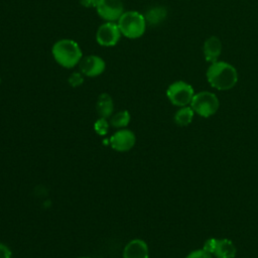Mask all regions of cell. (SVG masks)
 I'll return each mask as SVG.
<instances>
[{
    "label": "cell",
    "mask_w": 258,
    "mask_h": 258,
    "mask_svg": "<svg viewBox=\"0 0 258 258\" xmlns=\"http://www.w3.org/2000/svg\"><path fill=\"white\" fill-rule=\"evenodd\" d=\"M96 10L105 21L116 22L124 13V6L121 0H99Z\"/></svg>",
    "instance_id": "ba28073f"
},
{
    "label": "cell",
    "mask_w": 258,
    "mask_h": 258,
    "mask_svg": "<svg viewBox=\"0 0 258 258\" xmlns=\"http://www.w3.org/2000/svg\"><path fill=\"white\" fill-rule=\"evenodd\" d=\"M78 258H90V257H85V256H82V257H78Z\"/></svg>",
    "instance_id": "7402d4cb"
},
{
    "label": "cell",
    "mask_w": 258,
    "mask_h": 258,
    "mask_svg": "<svg viewBox=\"0 0 258 258\" xmlns=\"http://www.w3.org/2000/svg\"><path fill=\"white\" fill-rule=\"evenodd\" d=\"M80 72L90 78L98 77L102 75L106 69L105 60L96 54H89L85 57H82L81 61L79 62Z\"/></svg>",
    "instance_id": "9c48e42d"
},
{
    "label": "cell",
    "mask_w": 258,
    "mask_h": 258,
    "mask_svg": "<svg viewBox=\"0 0 258 258\" xmlns=\"http://www.w3.org/2000/svg\"><path fill=\"white\" fill-rule=\"evenodd\" d=\"M194 95L192 87L183 81L172 83L166 90L168 100L172 105L177 107H184L190 104Z\"/></svg>",
    "instance_id": "5b68a950"
},
{
    "label": "cell",
    "mask_w": 258,
    "mask_h": 258,
    "mask_svg": "<svg viewBox=\"0 0 258 258\" xmlns=\"http://www.w3.org/2000/svg\"><path fill=\"white\" fill-rule=\"evenodd\" d=\"M121 32L117 22L106 21L101 24L96 32V40L102 46H114L121 37Z\"/></svg>",
    "instance_id": "52a82bcc"
},
{
    "label": "cell",
    "mask_w": 258,
    "mask_h": 258,
    "mask_svg": "<svg viewBox=\"0 0 258 258\" xmlns=\"http://www.w3.org/2000/svg\"><path fill=\"white\" fill-rule=\"evenodd\" d=\"M0 258H12L11 250L3 243H0Z\"/></svg>",
    "instance_id": "ffe728a7"
},
{
    "label": "cell",
    "mask_w": 258,
    "mask_h": 258,
    "mask_svg": "<svg viewBox=\"0 0 258 258\" xmlns=\"http://www.w3.org/2000/svg\"><path fill=\"white\" fill-rule=\"evenodd\" d=\"M222 51L221 40L217 36L209 37L204 44V54L209 62H216Z\"/></svg>",
    "instance_id": "7c38bea8"
},
{
    "label": "cell",
    "mask_w": 258,
    "mask_h": 258,
    "mask_svg": "<svg viewBox=\"0 0 258 258\" xmlns=\"http://www.w3.org/2000/svg\"><path fill=\"white\" fill-rule=\"evenodd\" d=\"M94 129L99 135H106L109 131V122L107 118L100 117L94 124Z\"/></svg>",
    "instance_id": "e0dca14e"
},
{
    "label": "cell",
    "mask_w": 258,
    "mask_h": 258,
    "mask_svg": "<svg viewBox=\"0 0 258 258\" xmlns=\"http://www.w3.org/2000/svg\"><path fill=\"white\" fill-rule=\"evenodd\" d=\"M68 82H69V84H70L72 87H74V88L80 87V86L83 85V83H84V75H83L82 73L74 72V73H72V74L69 76Z\"/></svg>",
    "instance_id": "ac0fdd59"
},
{
    "label": "cell",
    "mask_w": 258,
    "mask_h": 258,
    "mask_svg": "<svg viewBox=\"0 0 258 258\" xmlns=\"http://www.w3.org/2000/svg\"><path fill=\"white\" fill-rule=\"evenodd\" d=\"M51 53L54 60L66 69L75 68L83 57L80 45L75 40L69 38L57 40L52 45Z\"/></svg>",
    "instance_id": "7a4b0ae2"
},
{
    "label": "cell",
    "mask_w": 258,
    "mask_h": 258,
    "mask_svg": "<svg viewBox=\"0 0 258 258\" xmlns=\"http://www.w3.org/2000/svg\"><path fill=\"white\" fill-rule=\"evenodd\" d=\"M117 24L121 34L130 39L139 38L146 29V19L137 11H124Z\"/></svg>",
    "instance_id": "3957f363"
},
{
    "label": "cell",
    "mask_w": 258,
    "mask_h": 258,
    "mask_svg": "<svg viewBox=\"0 0 258 258\" xmlns=\"http://www.w3.org/2000/svg\"><path fill=\"white\" fill-rule=\"evenodd\" d=\"M131 116L127 110L120 111L112 116L110 124L115 128H125L130 122Z\"/></svg>",
    "instance_id": "9a60e30c"
},
{
    "label": "cell",
    "mask_w": 258,
    "mask_h": 258,
    "mask_svg": "<svg viewBox=\"0 0 258 258\" xmlns=\"http://www.w3.org/2000/svg\"><path fill=\"white\" fill-rule=\"evenodd\" d=\"M207 79L213 88L220 91L232 89L237 81L238 74L236 69L228 62L216 61L213 62L207 71Z\"/></svg>",
    "instance_id": "6da1fadb"
},
{
    "label": "cell",
    "mask_w": 258,
    "mask_h": 258,
    "mask_svg": "<svg viewBox=\"0 0 258 258\" xmlns=\"http://www.w3.org/2000/svg\"><path fill=\"white\" fill-rule=\"evenodd\" d=\"M190 107L198 115L208 118L218 111L220 102L214 93L204 91L194 95L190 102Z\"/></svg>",
    "instance_id": "277c9868"
},
{
    "label": "cell",
    "mask_w": 258,
    "mask_h": 258,
    "mask_svg": "<svg viewBox=\"0 0 258 258\" xmlns=\"http://www.w3.org/2000/svg\"><path fill=\"white\" fill-rule=\"evenodd\" d=\"M217 258H234L236 256V247L229 239H208L204 248Z\"/></svg>",
    "instance_id": "8992f818"
},
{
    "label": "cell",
    "mask_w": 258,
    "mask_h": 258,
    "mask_svg": "<svg viewBox=\"0 0 258 258\" xmlns=\"http://www.w3.org/2000/svg\"><path fill=\"white\" fill-rule=\"evenodd\" d=\"M81 5H83L86 8H92V7H96L98 4L99 0H79Z\"/></svg>",
    "instance_id": "44dd1931"
},
{
    "label": "cell",
    "mask_w": 258,
    "mask_h": 258,
    "mask_svg": "<svg viewBox=\"0 0 258 258\" xmlns=\"http://www.w3.org/2000/svg\"><path fill=\"white\" fill-rule=\"evenodd\" d=\"M109 142L115 151L127 152L135 145L136 137L131 130L120 129L110 137Z\"/></svg>",
    "instance_id": "30bf717a"
},
{
    "label": "cell",
    "mask_w": 258,
    "mask_h": 258,
    "mask_svg": "<svg viewBox=\"0 0 258 258\" xmlns=\"http://www.w3.org/2000/svg\"><path fill=\"white\" fill-rule=\"evenodd\" d=\"M185 258H213V256L205 249H199L190 252Z\"/></svg>",
    "instance_id": "d6986e66"
},
{
    "label": "cell",
    "mask_w": 258,
    "mask_h": 258,
    "mask_svg": "<svg viewBox=\"0 0 258 258\" xmlns=\"http://www.w3.org/2000/svg\"><path fill=\"white\" fill-rule=\"evenodd\" d=\"M96 109L100 117L102 118L111 117L114 110V103L111 96L107 93H102L101 95H99L97 104H96Z\"/></svg>",
    "instance_id": "4fadbf2b"
},
{
    "label": "cell",
    "mask_w": 258,
    "mask_h": 258,
    "mask_svg": "<svg viewBox=\"0 0 258 258\" xmlns=\"http://www.w3.org/2000/svg\"><path fill=\"white\" fill-rule=\"evenodd\" d=\"M194 110L191 109V107H180V109H178L175 114H174V122L176 125L178 126H187L190 124V122L192 121L194 118Z\"/></svg>",
    "instance_id": "5bb4252c"
},
{
    "label": "cell",
    "mask_w": 258,
    "mask_h": 258,
    "mask_svg": "<svg viewBox=\"0 0 258 258\" xmlns=\"http://www.w3.org/2000/svg\"><path fill=\"white\" fill-rule=\"evenodd\" d=\"M166 15V10L163 7H156L149 10L145 16L146 22H150L152 24L158 23L164 19Z\"/></svg>",
    "instance_id": "2e32d148"
},
{
    "label": "cell",
    "mask_w": 258,
    "mask_h": 258,
    "mask_svg": "<svg viewBox=\"0 0 258 258\" xmlns=\"http://www.w3.org/2000/svg\"><path fill=\"white\" fill-rule=\"evenodd\" d=\"M0 84H1V79H0Z\"/></svg>",
    "instance_id": "603a6c76"
},
{
    "label": "cell",
    "mask_w": 258,
    "mask_h": 258,
    "mask_svg": "<svg viewBox=\"0 0 258 258\" xmlns=\"http://www.w3.org/2000/svg\"><path fill=\"white\" fill-rule=\"evenodd\" d=\"M123 258H149V250L145 241L133 239L123 249Z\"/></svg>",
    "instance_id": "8fae6325"
}]
</instances>
